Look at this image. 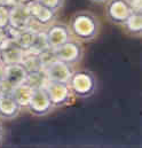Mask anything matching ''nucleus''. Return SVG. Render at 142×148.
<instances>
[{
	"mask_svg": "<svg viewBox=\"0 0 142 148\" xmlns=\"http://www.w3.org/2000/svg\"><path fill=\"white\" fill-rule=\"evenodd\" d=\"M130 0H109L106 6V15L115 24H123L133 13Z\"/></svg>",
	"mask_w": 142,
	"mask_h": 148,
	"instance_id": "nucleus-5",
	"label": "nucleus"
},
{
	"mask_svg": "<svg viewBox=\"0 0 142 148\" xmlns=\"http://www.w3.org/2000/svg\"><path fill=\"white\" fill-rule=\"evenodd\" d=\"M16 3H17V0H0V5H3L6 7H8V8L13 7Z\"/></svg>",
	"mask_w": 142,
	"mask_h": 148,
	"instance_id": "nucleus-25",
	"label": "nucleus"
},
{
	"mask_svg": "<svg viewBox=\"0 0 142 148\" xmlns=\"http://www.w3.org/2000/svg\"><path fill=\"white\" fill-rule=\"evenodd\" d=\"M52 105L57 108L66 107L73 102L74 95L71 91L68 83L64 82H54V80H47V83L44 86Z\"/></svg>",
	"mask_w": 142,
	"mask_h": 148,
	"instance_id": "nucleus-3",
	"label": "nucleus"
},
{
	"mask_svg": "<svg viewBox=\"0 0 142 148\" xmlns=\"http://www.w3.org/2000/svg\"><path fill=\"white\" fill-rule=\"evenodd\" d=\"M28 9L30 13L31 18L37 22L40 27H48L49 24H52L55 20V10L39 3L37 0L29 2L28 5Z\"/></svg>",
	"mask_w": 142,
	"mask_h": 148,
	"instance_id": "nucleus-10",
	"label": "nucleus"
},
{
	"mask_svg": "<svg viewBox=\"0 0 142 148\" xmlns=\"http://www.w3.org/2000/svg\"><path fill=\"white\" fill-rule=\"evenodd\" d=\"M134 12H142V0H130Z\"/></svg>",
	"mask_w": 142,
	"mask_h": 148,
	"instance_id": "nucleus-24",
	"label": "nucleus"
},
{
	"mask_svg": "<svg viewBox=\"0 0 142 148\" xmlns=\"http://www.w3.org/2000/svg\"><path fill=\"white\" fill-rule=\"evenodd\" d=\"M71 36L79 41H92L100 32L101 23L95 14L87 10H81L72 15L69 23Z\"/></svg>",
	"mask_w": 142,
	"mask_h": 148,
	"instance_id": "nucleus-1",
	"label": "nucleus"
},
{
	"mask_svg": "<svg viewBox=\"0 0 142 148\" xmlns=\"http://www.w3.org/2000/svg\"><path fill=\"white\" fill-rule=\"evenodd\" d=\"M31 21V16L28 9V6L24 3L17 2L9 8V28L15 31L23 30L28 28Z\"/></svg>",
	"mask_w": 142,
	"mask_h": 148,
	"instance_id": "nucleus-9",
	"label": "nucleus"
},
{
	"mask_svg": "<svg viewBox=\"0 0 142 148\" xmlns=\"http://www.w3.org/2000/svg\"><path fill=\"white\" fill-rule=\"evenodd\" d=\"M13 95V98L15 99V101L20 105L21 108H27L28 107V103L31 99V95H32V92H33V88L28 85L27 83H23L14 88H12L9 91Z\"/></svg>",
	"mask_w": 142,
	"mask_h": 148,
	"instance_id": "nucleus-14",
	"label": "nucleus"
},
{
	"mask_svg": "<svg viewBox=\"0 0 142 148\" xmlns=\"http://www.w3.org/2000/svg\"><path fill=\"white\" fill-rule=\"evenodd\" d=\"M47 76L48 80H54V82H64L68 83L70 80L71 75L73 73L72 66L62 62L60 60H55L47 67L42 69Z\"/></svg>",
	"mask_w": 142,
	"mask_h": 148,
	"instance_id": "nucleus-11",
	"label": "nucleus"
},
{
	"mask_svg": "<svg viewBox=\"0 0 142 148\" xmlns=\"http://www.w3.org/2000/svg\"><path fill=\"white\" fill-rule=\"evenodd\" d=\"M37 1L44 6L53 9V10H55V12L59 10L64 3V0H37Z\"/></svg>",
	"mask_w": 142,
	"mask_h": 148,
	"instance_id": "nucleus-22",
	"label": "nucleus"
},
{
	"mask_svg": "<svg viewBox=\"0 0 142 148\" xmlns=\"http://www.w3.org/2000/svg\"><path fill=\"white\" fill-rule=\"evenodd\" d=\"M2 134H3V130H2V125H1V123H0V141H1V139H2Z\"/></svg>",
	"mask_w": 142,
	"mask_h": 148,
	"instance_id": "nucleus-28",
	"label": "nucleus"
},
{
	"mask_svg": "<svg viewBox=\"0 0 142 148\" xmlns=\"http://www.w3.org/2000/svg\"><path fill=\"white\" fill-rule=\"evenodd\" d=\"M54 53L56 55V59L66 62L68 64H76L79 61H81L84 55V48L79 40H73L71 38L67 42L62 44L57 48L54 49Z\"/></svg>",
	"mask_w": 142,
	"mask_h": 148,
	"instance_id": "nucleus-4",
	"label": "nucleus"
},
{
	"mask_svg": "<svg viewBox=\"0 0 142 148\" xmlns=\"http://www.w3.org/2000/svg\"><path fill=\"white\" fill-rule=\"evenodd\" d=\"M126 32L131 36L139 37L142 34V14L141 12H133L128 18L122 24Z\"/></svg>",
	"mask_w": 142,
	"mask_h": 148,
	"instance_id": "nucleus-15",
	"label": "nucleus"
},
{
	"mask_svg": "<svg viewBox=\"0 0 142 148\" xmlns=\"http://www.w3.org/2000/svg\"><path fill=\"white\" fill-rule=\"evenodd\" d=\"M15 30H13L12 28H6V29H2V28H0V45L5 41V40H7V39H13L14 37V35H15Z\"/></svg>",
	"mask_w": 142,
	"mask_h": 148,
	"instance_id": "nucleus-23",
	"label": "nucleus"
},
{
	"mask_svg": "<svg viewBox=\"0 0 142 148\" xmlns=\"http://www.w3.org/2000/svg\"><path fill=\"white\" fill-rule=\"evenodd\" d=\"M38 55H39V60H40V63H41L42 69L45 67H47L48 64H51L52 62H54L55 60H57L56 59V55L54 53V49H52V48H47L46 51H44L42 53H40Z\"/></svg>",
	"mask_w": 142,
	"mask_h": 148,
	"instance_id": "nucleus-20",
	"label": "nucleus"
},
{
	"mask_svg": "<svg viewBox=\"0 0 142 148\" xmlns=\"http://www.w3.org/2000/svg\"><path fill=\"white\" fill-rule=\"evenodd\" d=\"M27 108L31 114H33L36 116H45L54 109V106L52 105L45 88L38 87V88H33L31 99Z\"/></svg>",
	"mask_w": 142,
	"mask_h": 148,
	"instance_id": "nucleus-7",
	"label": "nucleus"
},
{
	"mask_svg": "<svg viewBox=\"0 0 142 148\" xmlns=\"http://www.w3.org/2000/svg\"><path fill=\"white\" fill-rule=\"evenodd\" d=\"M0 63H2V62H1V52H0Z\"/></svg>",
	"mask_w": 142,
	"mask_h": 148,
	"instance_id": "nucleus-31",
	"label": "nucleus"
},
{
	"mask_svg": "<svg viewBox=\"0 0 142 148\" xmlns=\"http://www.w3.org/2000/svg\"><path fill=\"white\" fill-rule=\"evenodd\" d=\"M21 63L25 67L28 73H35V71H39L42 69L40 60H39V55L30 52V51H23V56H22Z\"/></svg>",
	"mask_w": 142,
	"mask_h": 148,
	"instance_id": "nucleus-16",
	"label": "nucleus"
},
{
	"mask_svg": "<svg viewBox=\"0 0 142 148\" xmlns=\"http://www.w3.org/2000/svg\"><path fill=\"white\" fill-rule=\"evenodd\" d=\"M47 76L45 74V71L41 69L39 71L35 73H29L25 83L28 85H30L32 88H38V87H44L45 84L47 83Z\"/></svg>",
	"mask_w": 142,
	"mask_h": 148,
	"instance_id": "nucleus-19",
	"label": "nucleus"
},
{
	"mask_svg": "<svg viewBox=\"0 0 142 148\" xmlns=\"http://www.w3.org/2000/svg\"><path fill=\"white\" fill-rule=\"evenodd\" d=\"M28 74H29L28 70L21 62L13 63V64H6L5 77H3V83H2L3 91H10L12 88L25 83Z\"/></svg>",
	"mask_w": 142,
	"mask_h": 148,
	"instance_id": "nucleus-6",
	"label": "nucleus"
},
{
	"mask_svg": "<svg viewBox=\"0 0 142 148\" xmlns=\"http://www.w3.org/2000/svg\"><path fill=\"white\" fill-rule=\"evenodd\" d=\"M3 77H5V64L0 63V84L1 85L3 83Z\"/></svg>",
	"mask_w": 142,
	"mask_h": 148,
	"instance_id": "nucleus-26",
	"label": "nucleus"
},
{
	"mask_svg": "<svg viewBox=\"0 0 142 148\" xmlns=\"http://www.w3.org/2000/svg\"><path fill=\"white\" fill-rule=\"evenodd\" d=\"M32 1H36V0H17V2H20V3H24V5H28L29 2H32Z\"/></svg>",
	"mask_w": 142,
	"mask_h": 148,
	"instance_id": "nucleus-27",
	"label": "nucleus"
},
{
	"mask_svg": "<svg viewBox=\"0 0 142 148\" xmlns=\"http://www.w3.org/2000/svg\"><path fill=\"white\" fill-rule=\"evenodd\" d=\"M35 32L32 29L30 28H25L23 30H20V31H16L13 39L15 40V42L23 49V51H28L31 42H32V39L35 36Z\"/></svg>",
	"mask_w": 142,
	"mask_h": 148,
	"instance_id": "nucleus-17",
	"label": "nucleus"
},
{
	"mask_svg": "<svg viewBox=\"0 0 142 148\" xmlns=\"http://www.w3.org/2000/svg\"><path fill=\"white\" fill-rule=\"evenodd\" d=\"M68 84L73 95L78 98H89L96 90V78L89 70L73 71Z\"/></svg>",
	"mask_w": 142,
	"mask_h": 148,
	"instance_id": "nucleus-2",
	"label": "nucleus"
},
{
	"mask_svg": "<svg viewBox=\"0 0 142 148\" xmlns=\"http://www.w3.org/2000/svg\"><path fill=\"white\" fill-rule=\"evenodd\" d=\"M45 32H46L48 47L52 49L57 48L59 46H61L62 44L67 42L68 40H70L72 38L69 27L63 23L49 24Z\"/></svg>",
	"mask_w": 142,
	"mask_h": 148,
	"instance_id": "nucleus-8",
	"label": "nucleus"
},
{
	"mask_svg": "<svg viewBox=\"0 0 142 148\" xmlns=\"http://www.w3.org/2000/svg\"><path fill=\"white\" fill-rule=\"evenodd\" d=\"M91 1H93V2H106L108 0H91Z\"/></svg>",
	"mask_w": 142,
	"mask_h": 148,
	"instance_id": "nucleus-29",
	"label": "nucleus"
},
{
	"mask_svg": "<svg viewBox=\"0 0 142 148\" xmlns=\"http://www.w3.org/2000/svg\"><path fill=\"white\" fill-rule=\"evenodd\" d=\"M47 48H49V47H48V42H47L45 30L36 31L33 39H32V42H31V45H30L28 51H30V52H32L35 54H40L44 51H46Z\"/></svg>",
	"mask_w": 142,
	"mask_h": 148,
	"instance_id": "nucleus-18",
	"label": "nucleus"
},
{
	"mask_svg": "<svg viewBox=\"0 0 142 148\" xmlns=\"http://www.w3.org/2000/svg\"><path fill=\"white\" fill-rule=\"evenodd\" d=\"M20 105L15 101L9 91H3L0 95V118L10 121L18 116L21 111Z\"/></svg>",
	"mask_w": 142,
	"mask_h": 148,
	"instance_id": "nucleus-13",
	"label": "nucleus"
},
{
	"mask_svg": "<svg viewBox=\"0 0 142 148\" xmlns=\"http://www.w3.org/2000/svg\"><path fill=\"white\" fill-rule=\"evenodd\" d=\"M9 25V8L0 5V28L6 29Z\"/></svg>",
	"mask_w": 142,
	"mask_h": 148,
	"instance_id": "nucleus-21",
	"label": "nucleus"
},
{
	"mask_svg": "<svg viewBox=\"0 0 142 148\" xmlns=\"http://www.w3.org/2000/svg\"><path fill=\"white\" fill-rule=\"evenodd\" d=\"M2 64L20 63L23 56V49L15 42L14 39H7L0 45Z\"/></svg>",
	"mask_w": 142,
	"mask_h": 148,
	"instance_id": "nucleus-12",
	"label": "nucleus"
},
{
	"mask_svg": "<svg viewBox=\"0 0 142 148\" xmlns=\"http://www.w3.org/2000/svg\"><path fill=\"white\" fill-rule=\"evenodd\" d=\"M2 92H3V87H2V85L0 84V95L2 94Z\"/></svg>",
	"mask_w": 142,
	"mask_h": 148,
	"instance_id": "nucleus-30",
	"label": "nucleus"
}]
</instances>
